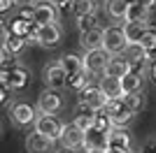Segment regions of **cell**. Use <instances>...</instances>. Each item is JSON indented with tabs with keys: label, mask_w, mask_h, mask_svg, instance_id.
Returning <instances> with one entry per match:
<instances>
[{
	"label": "cell",
	"mask_w": 156,
	"mask_h": 153,
	"mask_svg": "<svg viewBox=\"0 0 156 153\" xmlns=\"http://www.w3.org/2000/svg\"><path fill=\"white\" fill-rule=\"evenodd\" d=\"M151 79H154V83H156V58H154V63H151Z\"/></svg>",
	"instance_id": "35"
},
{
	"label": "cell",
	"mask_w": 156,
	"mask_h": 153,
	"mask_svg": "<svg viewBox=\"0 0 156 153\" xmlns=\"http://www.w3.org/2000/svg\"><path fill=\"white\" fill-rule=\"evenodd\" d=\"M149 12H151V9H149V7H144L142 2H130L124 21H149Z\"/></svg>",
	"instance_id": "24"
},
{
	"label": "cell",
	"mask_w": 156,
	"mask_h": 153,
	"mask_svg": "<svg viewBox=\"0 0 156 153\" xmlns=\"http://www.w3.org/2000/svg\"><path fill=\"white\" fill-rule=\"evenodd\" d=\"M0 132H2V125H0Z\"/></svg>",
	"instance_id": "40"
},
{
	"label": "cell",
	"mask_w": 156,
	"mask_h": 153,
	"mask_svg": "<svg viewBox=\"0 0 156 153\" xmlns=\"http://www.w3.org/2000/svg\"><path fill=\"white\" fill-rule=\"evenodd\" d=\"M79 44L89 49H100L103 46V28H91V30H82V37H79Z\"/></svg>",
	"instance_id": "18"
},
{
	"label": "cell",
	"mask_w": 156,
	"mask_h": 153,
	"mask_svg": "<svg viewBox=\"0 0 156 153\" xmlns=\"http://www.w3.org/2000/svg\"><path fill=\"white\" fill-rule=\"evenodd\" d=\"M14 2H28V0H14Z\"/></svg>",
	"instance_id": "37"
},
{
	"label": "cell",
	"mask_w": 156,
	"mask_h": 153,
	"mask_svg": "<svg viewBox=\"0 0 156 153\" xmlns=\"http://www.w3.org/2000/svg\"><path fill=\"white\" fill-rule=\"evenodd\" d=\"M107 153H130V148H114V146H110Z\"/></svg>",
	"instance_id": "32"
},
{
	"label": "cell",
	"mask_w": 156,
	"mask_h": 153,
	"mask_svg": "<svg viewBox=\"0 0 156 153\" xmlns=\"http://www.w3.org/2000/svg\"><path fill=\"white\" fill-rule=\"evenodd\" d=\"M58 63L63 65V70H65V74H68V79H70V76H75V74H79V72H84V60H82L79 56H75V53L61 56Z\"/></svg>",
	"instance_id": "20"
},
{
	"label": "cell",
	"mask_w": 156,
	"mask_h": 153,
	"mask_svg": "<svg viewBox=\"0 0 156 153\" xmlns=\"http://www.w3.org/2000/svg\"><path fill=\"white\" fill-rule=\"evenodd\" d=\"M35 39H37L40 46H47V49L56 46L61 42V28H58V23L37 25V28H35Z\"/></svg>",
	"instance_id": "7"
},
{
	"label": "cell",
	"mask_w": 156,
	"mask_h": 153,
	"mask_svg": "<svg viewBox=\"0 0 156 153\" xmlns=\"http://www.w3.org/2000/svg\"><path fill=\"white\" fill-rule=\"evenodd\" d=\"M12 5H14V0H0V14L7 12V9H9Z\"/></svg>",
	"instance_id": "31"
},
{
	"label": "cell",
	"mask_w": 156,
	"mask_h": 153,
	"mask_svg": "<svg viewBox=\"0 0 156 153\" xmlns=\"http://www.w3.org/2000/svg\"><path fill=\"white\" fill-rule=\"evenodd\" d=\"M121 88L124 93H133V90H142V74L140 72H126L121 76Z\"/></svg>",
	"instance_id": "23"
},
{
	"label": "cell",
	"mask_w": 156,
	"mask_h": 153,
	"mask_svg": "<svg viewBox=\"0 0 156 153\" xmlns=\"http://www.w3.org/2000/svg\"><path fill=\"white\" fill-rule=\"evenodd\" d=\"M110 97L103 93L100 86H93V83H86L84 88H79V107L93 109V111H100V109L107 104Z\"/></svg>",
	"instance_id": "4"
},
{
	"label": "cell",
	"mask_w": 156,
	"mask_h": 153,
	"mask_svg": "<svg viewBox=\"0 0 156 153\" xmlns=\"http://www.w3.org/2000/svg\"><path fill=\"white\" fill-rule=\"evenodd\" d=\"M93 121H96V111H93V109H86V107H79V111H77V116H75L72 123H77L82 130H89V127L93 125Z\"/></svg>",
	"instance_id": "26"
},
{
	"label": "cell",
	"mask_w": 156,
	"mask_h": 153,
	"mask_svg": "<svg viewBox=\"0 0 156 153\" xmlns=\"http://www.w3.org/2000/svg\"><path fill=\"white\" fill-rule=\"evenodd\" d=\"M135 2H142V5H144V7H149V9L156 5V0H135Z\"/></svg>",
	"instance_id": "33"
},
{
	"label": "cell",
	"mask_w": 156,
	"mask_h": 153,
	"mask_svg": "<svg viewBox=\"0 0 156 153\" xmlns=\"http://www.w3.org/2000/svg\"><path fill=\"white\" fill-rule=\"evenodd\" d=\"M58 141L63 144V148H79V146H84V130H82L77 123H65Z\"/></svg>",
	"instance_id": "10"
},
{
	"label": "cell",
	"mask_w": 156,
	"mask_h": 153,
	"mask_svg": "<svg viewBox=\"0 0 156 153\" xmlns=\"http://www.w3.org/2000/svg\"><path fill=\"white\" fill-rule=\"evenodd\" d=\"M0 81L5 83L7 88H23L28 83V79H30V72L23 70V67H16V65H9V70L0 72Z\"/></svg>",
	"instance_id": "9"
},
{
	"label": "cell",
	"mask_w": 156,
	"mask_h": 153,
	"mask_svg": "<svg viewBox=\"0 0 156 153\" xmlns=\"http://www.w3.org/2000/svg\"><path fill=\"white\" fill-rule=\"evenodd\" d=\"M35 107H30L28 102H19V104H14L12 107V121L16 123V125L26 127L30 125V123H35Z\"/></svg>",
	"instance_id": "14"
},
{
	"label": "cell",
	"mask_w": 156,
	"mask_h": 153,
	"mask_svg": "<svg viewBox=\"0 0 156 153\" xmlns=\"http://www.w3.org/2000/svg\"><path fill=\"white\" fill-rule=\"evenodd\" d=\"M70 9L75 16H86L96 12V0H70Z\"/></svg>",
	"instance_id": "25"
},
{
	"label": "cell",
	"mask_w": 156,
	"mask_h": 153,
	"mask_svg": "<svg viewBox=\"0 0 156 153\" xmlns=\"http://www.w3.org/2000/svg\"><path fill=\"white\" fill-rule=\"evenodd\" d=\"M33 21L35 25H44V23H56L58 21V12H56V2L51 0H42L33 7Z\"/></svg>",
	"instance_id": "6"
},
{
	"label": "cell",
	"mask_w": 156,
	"mask_h": 153,
	"mask_svg": "<svg viewBox=\"0 0 156 153\" xmlns=\"http://www.w3.org/2000/svg\"><path fill=\"white\" fill-rule=\"evenodd\" d=\"M140 44H142V49L149 53V58H156V30L154 28H149V30L144 32V37L140 39Z\"/></svg>",
	"instance_id": "28"
},
{
	"label": "cell",
	"mask_w": 156,
	"mask_h": 153,
	"mask_svg": "<svg viewBox=\"0 0 156 153\" xmlns=\"http://www.w3.org/2000/svg\"><path fill=\"white\" fill-rule=\"evenodd\" d=\"M86 153H107V148H86Z\"/></svg>",
	"instance_id": "34"
},
{
	"label": "cell",
	"mask_w": 156,
	"mask_h": 153,
	"mask_svg": "<svg viewBox=\"0 0 156 153\" xmlns=\"http://www.w3.org/2000/svg\"><path fill=\"white\" fill-rule=\"evenodd\" d=\"M128 0H105V12L112 19H126V12H128Z\"/></svg>",
	"instance_id": "22"
},
{
	"label": "cell",
	"mask_w": 156,
	"mask_h": 153,
	"mask_svg": "<svg viewBox=\"0 0 156 153\" xmlns=\"http://www.w3.org/2000/svg\"><path fill=\"white\" fill-rule=\"evenodd\" d=\"M0 32H2V23H0Z\"/></svg>",
	"instance_id": "39"
},
{
	"label": "cell",
	"mask_w": 156,
	"mask_h": 153,
	"mask_svg": "<svg viewBox=\"0 0 156 153\" xmlns=\"http://www.w3.org/2000/svg\"><path fill=\"white\" fill-rule=\"evenodd\" d=\"M35 130H40V132L47 134V137H51L54 141H58L61 132H63V123L54 114H40L37 118H35Z\"/></svg>",
	"instance_id": "5"
},
{
	"label": "cell",
	"mask_w": 156,
	"mask_h": 153,
	"mask_svg": "<svg viewBox=\"0 0 156 153\" xmlns=\"http://www.w3.org/2000/svg\"><path fill=\"white\" fill-rule=\"evenodd\" d=\"M130 148V134L126 130V125H112L107 132V148Z\"/></svg>",
	"instance_id": "15"
},
{
	"label": "cell",
	"mask_w": 156,
	"mask_h": 153,
	"mask_svg": "<svg viewBox=\"0 0 156 153\" xmlns=\"http://www.w3.org/2000/svg\"><path fill=\"white\" fill-rule=\"evenodd\" d=\"M140 153H156V139H147L140 148Z\"/></svg>",
	"instance_id": "30"
},
{
	"label": "cell",
	"mask_w": 156,
	"mask_h": 153,
	"mask_svg": "<svg viewBox=\"0 0 156 153\" xmlns=\"http://www.w3.org/2000/svg\"><path fill=\"white\" fill-rule=\"evenodd\" d=\"M26 151L28 153H51L54 151V139L42 134L40 130L30 132L26 137Z\"/></svg>",
	"instance_id": "11"
},
{
	"label": "cell",
	"mask_w": 156,
	"mask_h": 153,
	"mask_svg": "<svg viewBox=\"0 0 156 153\" xmlns=\"http://www.w3.org/2000/svg\"><path fill=\"white\" fill-rule=\"evenodd\" d=\"M107 132L105 127L91 125L89 130H84V148H107Z\"/></svg>",
	"instance_id": "13"
},
{
	"label": "cell",
	"mask_w": 156,
	"mask_h": 153,
	"mask_svg": "<svg viewBox=\"0 0 156 153\" xmlns=\"http://www.w3.org/2000/svg\"><path fill=\"white\" fill-rule=\"evenodd\" d=\"M121 97H124V102L128 104L130 109H133V111H135V114H137V111H140V109L144 107V95H142V90H133V93H124Z\"/></svg>",
	"instance_id": "27"
},
{
	"label": "cell",
	"mask_w": 156,
	"mask_h": 153,
	"mask_svg": "<svg viewBox=\"0 0 156 153\" xmlns=\"http://www.w3.org/2000/svg\"><path fill=\"white\" fill-rule=\"evenodd\" d=\"M103 111L110 116L112 125H128L130 118L135 116V111L124 102V97H112V100H107V104L103 107Z\"/></svg>",
	"instance_id": "2"
},
{
	"label": "cell",
	"mask_w": 156,
	"mask_h": 153,
	"mask_svg": "<svg viewBox=\"0 0 156 153\" xmlns=\"http://www.w3.org/2000/svg\"><path fill=\"white\" fill-rule=\"evenodd\" d=\"M126 72H130V63H128V58H119V56H112L107 67H105V74L119 76V79H121Z\"/></svg>",
	"instance_id": "21"
},
{
	"label": "cell",
	"mask_w": 156,
	"mask_h": 153,
	"mask_svg": "<svg viewBox=\"0 0 156 153\" xmlns=\"http://www.w3.org/2000/svg\"><path fill=\"white\" fill-rule=\"evenodd\" d=\"M103 46L112 56H124L126 46H128V37L124 32V25H107L103 30Z\"/></svg>",
	"instance_id": "1"
},
{
	"label": "cell",
	"mask_w": 156,
	"mask_h": 153,
	"mask_svg": "<svg viewBox=\"0 0 156 153\" xmlns=\"http://www.w3.org/2000/svg\"><path fill=\"white\" fill-rule=\"evenodd\" d=\"M100 88H103V93L107 97H121L124 95V88H121V79L119 76H110V74H103L100 76V83H98Z\"/></svg>",
	"instance_id": "17"
},
{
	"label": "cell",
	"mask_w": 156,
	"mask_h": 153,
	"mask_svg": "<svg viewBox=\"0 0 156 153\" xmlns=\"http://www.w3.org/2000/svg\"><path fill=\"white\" fill-rule=\"evenodd\" d=\"M147 30H149V21H124V32L128 37V44H140Z\"/></svg>",
	"instance_id": "16"
},
{
	"label": "cell",
	"mask_w": 156,
	"mask_h": 153,
	"mask_svg": "<svg viewBox=\"0 0 156 153\" xmlns=\"http://www.w3.org/2000/svg\"><path fill=\"white\" fill-rule=\"evenodd\" d=\"M77 25H79V30H91V28H98V16H96V12H93V14H86V16H79Z\"/></svg>",
	"instance_id": "29"
},
{
	"label": "cell",
	"mask_w": 156,
	"mask_h": 153,
	"mask_svg": "<svg viewBox=\"0 0 156 153\" xmlns=\"http://www.w3.org/2000/svg\"><path fill=\"white\" fill-rule=\"evenodd\" d=\"M61 109V97L54 88H47L37 95V111L40 114H56Z\"/></svg>",
	"instance_id": "12"
},
{
	"label": "cell",
	"mask_w": 156,
	"mask_h": 153,
	"mask_svg": "<svg viewBox=\"0 0 156 153\" xmlns=\"http://www.w3.org/2000/svg\"><path fill=\"white\" fill-rule=\"evenodd\" d=\"M26 46V37L23 35H16V32H12V30H5V35H2V49L5 51H9V53H19L21 49Z\"/></svg>",
	"instance_id": "19"
},
{
	"label": "cell",
	"mask_w": 156,
	"mask_h": 153,
	"mask_svg": "<svg viewBox=\"0 0 156 153\" xmlns=\"http://www.w3.org/2000/svg\"><path fill=\"white\" fill-rule=\"evenodd\" d=\"M42 79H44L47 88H54V90H61V88L68 86V74H65V70H63V65H61V63L47 65Z\"/></svg>",
	"instance_id": "8"
},
{
	"label": "cell",
	"mask_w": 156,
	"mask_h": 153,
	"mask_svg": "<svg viewBox=\"0 0 156 153\" xmlns=\"http://www.w3.org/2000/svg\"><path fill=\"white\" fill-rule=\"evenodd\" d=\"M110 58H112V53L105 49V46H100V49H89L86 56L82 58V60H84V70L91 76L105 74V67H107V63H110Z\"/></svg>",
	"instance_id": "3"
},
{
	"label": "cell",
	"mask_w": 156,
	"mask_h": 153,
	"mask_svg": "<svg viewBox=\"0 0 156 153\" xmlns=\"http://www.w3.org/2000/svg\"><path fill=\"white\" fill-rule=\"evenodd\" d=\"M0 51H2V39H0Z\"/></svg>",
	"instance_id": "38"
},
{
	"label": "cell",
	"mask_w": 156,
	"mask_h": 153,
	"mask_svg": "<svg viewBox=\"0 0 156 153\" xmlns=\"http://www.w3.org/2000/svg\"><path fill=\"white\" fill-rule=\"evenodd\" d=\"M61 153H72V148H68V151H65V148H63V151H61Z\"/></svg>",
	"instance_id": "36"
}]
</instances>
